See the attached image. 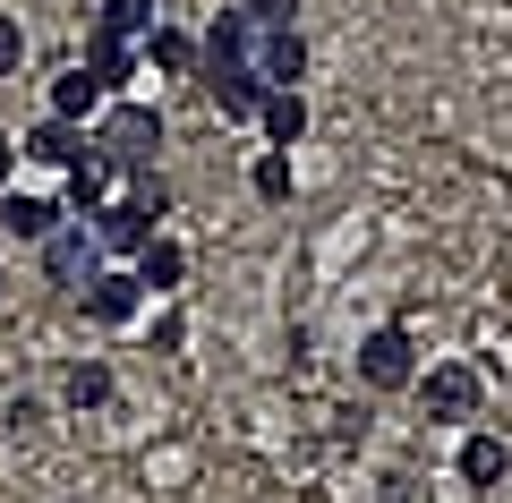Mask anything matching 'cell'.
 Segmentation results:
<instances>
[{
    "label": "cell",
    "mask_w": 512,
    "mask_h": 503,
    "mask_svg": "<svg viewBox=\"0 0 512 503\" xmlns=\"http://www.w3.org/2000/svg\"><path fill=\"white\" fill-rule=\"evenodd\" d=\"M94 145H103L120 171H137V162H154V145H163V111L137 103V94H111V103L94 111Z\"/></svg>",
    "instance_id": "obj_1"
},
{
    "label": "cell",
    "mask_w": 512,
    "mask_h": 503,
    "mask_svg": "<svg viewBox=\"0 0 512 503\" xmlns=\"http://www.w3.org/2000/svg\"><path fill=\"white\" fill-rule=\"evenodd\" d=\"M60 401H69V410H103V401H111V367L103 359H77L69 376H60Z\"/></svg>",
    "instance_id": "obj_16"
},
{
    "label": "cell",
    "mask_w": 512,
    "mask_h": 503,
    "mask_svg": "<svg viewBox=\"0 0 512 503\" xmlns=\"http://www.w3.org/2000/svg\"><path fill=\"white\" fill-rule=\"evenodd\" d=\"M146 60H154L163 77H197V43H188L180 26H154V35H146Z\"/></svg>",
    "instance_id": "obj_18"
},
{
    "label": "cell",
    "mask_w": 512,
    "mask_h": 503,
    "mask_svg": "<svg viewBox=\"0 0 512 503\" xmlns=\"http://www.w3.org/2000/svg\"><path fill=\"white\" fill-rule=\"evenodd\" d=\"M77 299H86L94 324H137V316H146V282H137V265H103Z\"/></svg>",
    "instance_id": "obj_5"
},
{
    "label": "cell",
    "mask_w": 512,
    "mask_h": 503,
    "mask_svg": "<svg viewBox=\"0 0 512 503\" xmlns=\"http://www.w3.org/2000/svg\"><path fill=\"white\" fill-rule=\"evenodd\" d=\"M103 103H111V94H103V77H94V69H69V77H52V120H77V128H86Z\"/></svg>",
    "instance_id": "obj_14"
},
{
    "label": "cell",
    "mask_w": 512,
    "mask_h": 503,
    "mask_svg": "<svg viewBox=\"0 0 512 503\" xmlns=\"http://www.w3.org/2000/svg\"><path fill=\"white\" fill-rule=\"evenodd\" d=\"M256 120H265V137H274V145H299V137H308V103H299V86H274Z\"/></svg>",
    "instance_id": "obj_15"
},
{
    "label": "cell",
    "mask_w": 512,
    "mask_h": 503,
    "mask_svg": "<svg viewBox=\"0 0 512 503\" xmlns=\"http://www.w3.org/2000/svg\"><path fill=\"white\" fill-rule=\"evenodd\" d=\"M461 478L495 486V478H504V444H495V435H470V444H461Z\"/></svg>",
    "instance_id": "obj_19"
},
{
    "label": "cell",
    "mask_w": 512,
    "mask_h": 503,
    "mask_svg": "<svg viewBox=\"0 0 512 503\" xmlns=\"http://www.w3.org/2000/svg\"><path fill=\"white\" fill-rule=\"evenodd\" d=\"M94 35H120V43H146L154 35V0H103Z\"/></svg>",
    "instance_id": "obj_17"
},
{
    "label": "cell",
    "mask_w": 512,
    "mask_h": 503,
    "mask_svg": "<svg viewBox=\"0 0 512 503\" xmlns=\"http://www.w3.org/2000/svg\"><path fill=\"white\" fill-rule=\"evenodd\" d=\"M111 180H120V162H111L103 145H86V154L69 162V197L60 205H69V214H94V205H111Z\"/></svg>",
    "instance_id": "obj_9"
},
{
    "label": "cell",
    "mask_w": 512,
    "mask_h": 503,
    "mask_svg": "<svg viewBox=\"0 0 512 503\" xmlns=\"http://www.w3.org/2000/svg\"><path fill=\"white\" fill-rule=\"evenodd\" d=\"M419 393H427V418H478V367H461V359H444V367H427L419 376Z\"/></svg>",
    "instance_id": "obj_6"
},
{
    "label": "cell",
    "mask_w": 512,
    "mask_h": 503,
    "mask_svg": "<svg viewBox=\"0 0 512 503\" xmlns=\"http://www.w3.org/2000/svg\"><path fill=\"white\" fill-rule=\"evenodd\" d=\"M239 9H248L256 26H291L299 18V0H239Z\"/></svg>",
    "instance_id": "obj_23"
},
{
    "label": "cell",
    "mask_w": 512,
    "mask_h": 503,
    "mask_svg": "<svg viewBox=\"0 0 512 503\" xmlns=\"http://www.w3.org/2000/svg\"><path fill=\"white\" fill-rule=\"evenodd\" d=\"M86 222H94V239H103V256H137V248L154 239V214H146L137 197H120V205H94Z\"/></svg>",
    "instance_id": "obj_7"
},
{
    "label": "cell",
    "mask_w": 512,
    "mask_h": 503,
    "mask_svg": "<svg viewBox=\"0 0 512 503\" xmlns=\"http://www.w3.org/2000/svg\"><path fill=\"white\" fill-rule=\"evenodd\" d=\"M35 248H43V273H52L60 290H86L94 273L111 265V256H103V239H94V222H86V214H60V222H52V239H35Z\"/></svg>",
    "instance_id": "obj_2"
},
{
    "label": "cell",
    "mask_w": 512,
    "mask_h": 503,
    "mask_svg": "<svg viewBox=\"0 0 512 503\" xmlns=\"http://www.w3.org/2000/svg\"><path fill=\"white\" fill-rule=\"evenodd\" d=\"M128 265H137L146 299H163V290H180V282H188V248H180V239H163V231H154L137 256H128Z\"/></svg>",
    "instance_id": "obj_11"
},
{
    "label": "cell",
    "mask_w": 512,
    "mask_h": 503,
    "mask_svg": "<svg viewBox=\"0 0 512 503\" xmlns=\"http://www.w3.org/2000/svg\"><path fill=\"white\" fill-rule=\"evenodd\" d=\"M359 384L367 393H402V384H419V350H410L402 324H376L359 342Z\"/></svg>",
    "instance_id": "obj_3"
},
{
    "label": "cell",
    "mask_w": 512,
    "mask_h": 503,
    "mask_svg": "<svg viewBox=\"0 0 512 503\" xmlns=\"http://www.w3.org/2000/svg\"><path fill=\"white\" fill-rule=\"evenodd\" d=\"M18 60H26V26H18V18H9V9H0V77L18 69Z\"/></svg>",
    "instance_id": "obj_22"
},
{
    "label": "cell",
    "mask_w": 512,
    "mask_h": 503,
    "mask_svg": "<svg viewBox=\"0 0 512 503\" xmlns=\"http://www.w3.org/2000/svg\"><path fill=\"white\" fill-rule=\"evenodd\" d=\"M86 145H94V137H86L77 120H35V128L18 137V154H26V162H52V171H69V162L86 154Z\"/></svg>",
    "instance_id": "obj_10"
},
{
    "label": "cell",
    "mask_w": 512,
    "mask_h": 503,
    "mask_svg": "<svg viewBox=\"0 0 512 503\" xmlns=\"http://www.w3.org/2000/svg\"><path fill=\"white\" fill-rule=\"evenodd\" d=\"M9 171H18V145H0V188H9Z\"/></svg>",
    "instance_id": "obj_24"
},
{
    "label": "cell",
    "mask_w": 512,
    "mask_h": 503,
    "mask_svg": "<svg viewBox=\"0 0 512 503\" xmlns=\"http://www.w3.org/2000/svg\"><path fill=\"white\" fill-rule=\"evenodd\" d=\"M197 77H205V94L222 103V120H256L265 111V77H256V60H197Z\"/></svg>",
    "instance_id": "obj_4"
},
{
    "label": "cell",
    "mask_w": 512,
    "mask_h": 503,
    "mask_svg": "<svg viewBox=\"0 0 512 503\" xmlns=\"http://www.w3.org/2000/svg\"><path fill=\"white\" fill-rule=\"evenodd\" d=\"M248 188H256L265 205H282V197H291V154H265V162L248 171Z\"/></svg>",
    "instance_id": "obj_20"
},
{
    "label": "cell",
    "mask_w": 512,
    "mask_h": 503,
    "mask_svg": "<svg viewBox=\"0 0 512 503\" xmlns=\"http://www.w3.org/2000/svg\"><path fill=\"white\" fill-rule=\"evenodd\" d=\"M69 214V205H52V197H26V188H0V231L9 239H52V222Z\"/></svg>",
    "instance_id": "obj_12"
},
{
    "label": "cell",
    "mask_w": 512,
    "mask_h": 503,
    "mask_svg": "<svg viewBox=\"0 0 512 503\" xmlns=\"http://www.w3.org/2000/svg\"><path fill=\"white\" fill-rule=\"evenodd\" d=\"M256 77H265V86H299V77H308L299 26H256Z\"/></svg>",
    "instance_id": "obj_8"
},
{
    "label": "cell",
    "mask_w": 512,
    "mask_h": 503,
    "mask_svg": "<svg viewBox=\"0 0 512 503\" xmlns=\"http://www.w3.org/2000/svg\"><path fill=\"white\" fill-rule=\"evenodd\" d=\"M0 299H9V273H0Z\"/></svg>",
    "instance_id": "obj_25"
},
{
    "label": "cell",
    "mask_w": 512,
    "mask_h": 503,
    "mask_svg": "<svg viewBox=\"0 0 512 503\" xmlns=\"http://www.w3.org/2000/svg\"><path fill=\"white\" fill-rule=\"evenodd\" d=\"M137 60H146V43H120V35H86V69L103 77V94H128Z\"/></svg>",
    "instance_id": "obj_13"
},
{
    "label": "cell",
    "mask_w": 512,
    "mask_h": 503,
    "mask_svg": "<svg viewBox=\"0 0 512 503\" xmlns=\"http://www.w3.org/2000/svg\"><path fill=\"white\" fill-rule=\"evenodd\" d=\"M128 197L146 205V214H154V222H163V214H171V188H163V180H154V162H137V171H128Z\"/></svg>",
    "instance_id": "obj_21"
}]
</instances>
